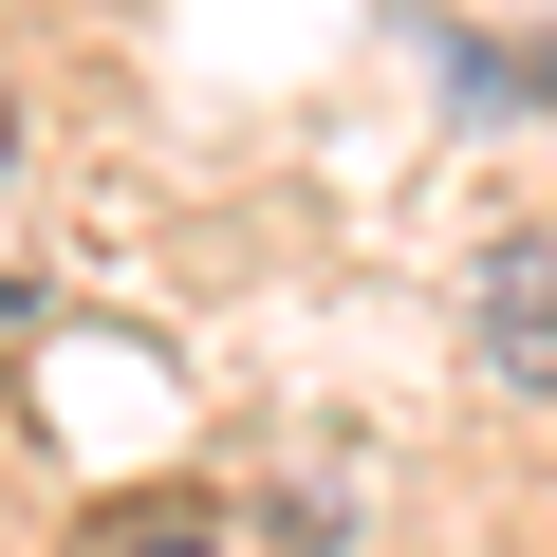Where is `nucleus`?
Returning <instances> with one entry per match:
<instances>
[{
	"mask_svg": "<svg viewBox=\"0 0 557 557\" xmlns=\"http://www.w3.org/2000/svg\"><path fill=\"white\" fill-rule=\"evenodd\" d=\"M465 354H483V391H539V409H557V223H539V242H483Z\"/></svg>",
	"mask_w": 557,
	"mask_h": 557,
	"instance_id": "f257e3e1",
	"label": "nucleus"
},
{
	"mask_svg": "<svg viewBox=\"0 0 557 557\" xmlns=\"http://www.w3.org/2000/svg\"><path fill=\"white\" fill-rule=\"evenodd\" d=\"M131 557H205V539H186V520H131Z\"/></svg>",
	"mask_w": 557,
	"mask_h": 557,
	"instance_id": "f03ea898",
	"label": "nucleus"
},
{
	"mask_svg": "<svg viewBox=\"0 0 557 557\" xmlns=\"http://www.w3.org/2000/svg\"><path fill=\"white\" fill-rule=\"evenodd\" d=\"M0 317H20V278H0Z\"/></svg>",
	"mask_w": 557,
	"mask_h": 557,
	"instance_id": "7ed1b4c3",
	"label": "nucleus"
},
{
	"mask_svg": "<svg viewBox=\"0 0 557 557\" xmlns=\"http://www.w3.org/2000/svg\"><path fill=\"white\" fill-rule=\"evenodd\" d=\"M0 149H20V112H0Z\"/></svg>",
	"mask_w": 557,
	"mask_h": 557,
	"instance_id": "20e7f679",
	"label": "nucleus"
}]
</instances>
